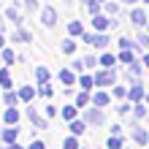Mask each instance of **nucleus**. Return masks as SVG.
Wrapping results in <instances>:
<instances>
[{"label":"nucleus","instance_id":"obj_1","mask_svg":"<svg viewBox=\"0 0 149 149\" xmlns=\"http://www.w3.org/2000/svg\"><path fill=\"white\" fill-rule=\"evenodd\" d=\"M92 79H95V84H98V87H109V84H114V79H117V76H114L111 68H106V71H100L98 76H92Z\"/></svg>","mask_w":149,"mask_h":149},{"label":"nucleus","instance_id":"obj_2","mask_svg":"<svg viewBox=\"0 0 149 149\" xmlns=\"http://www.w3.org/2000/svg\"><path fill=\"white\" fill-rule=\"evenodd\" d=\"M41 22L46 24V27H54V24H57V11H54V8H43V11H41Z\"/></svg>","mask_w":149,"mask_h":149},{"label":"nucleus","instance_id":"obj_3","mask_svg":"<svg viewBox=\"0 0 149 149\" xmlns=\"http://www.w3.org/2000/svg\"><path fill=\"white\" fill-rule=\"evenodd\" d=\"M16 136H19V130H16V125H8L3 133H0V138H3V144H16Z\"/></svg>","mask_w":149,"mask_h":149},{"label":"nucleus","instance_id":"obj_4","mask_svg":"<svg viewBox=\"0 0 149 149\" xmlns=\"http://www.w3.org/2000/svg\"><path fill=\"white\" fill-rule=\"evenodd\" d=\"M87 122H92V125H103V122H106V119H103V114H100V106L87 111Z\"/></svg>","mask_w":149,"mask_h":149},{"label":"nucleus","instance_id":"obj_5","mask_svg":"<svg viewBox=\"0 0 149 149\" xmlns=\"http://www.w3.org/2000/svg\"><path fill=\"white\" fill-rule=\"evenodd\" d=\"M27 117H30V122H33L36 127H46V119H43V117H41V114H38L36 109H33V106L27 109Z\"/></svg>","mask_w":149,"mask_h":149},{"label":"nucleus","instance_id":"obj_6","mask_svg":"<svg viewBox=\"0 0 149 149\" xmlns=\"http://www.w3.org/2000/svg\"><path fill=\"white\" fill-rule=\"evenodd\" d=\"M3 122L6 125H16V122H19V111H16L14 106H8V111L3 114Z\"/></svg>","mask_w":149,"mask_h":149},{"label":"nucleus","instance_id":"obj_7","mask_svg":"<svg viewBox=\"0 0 149 149\" xmlns=\"http://www.w3.org/2000/svg\"><path fill=\"white\" fill-rule=\"evenodd\" d=\"M6 16H8V22H14V24H22V14H19V8L16 6H11L6 11Z\"/></svg>","mask_w":149,"mask_h":149},{"label":"nucleus","instance_id":"obj_8","mask_svg":"<svg viewBox=\"0 0 149 149\" xmlns=\"http://www.w3.org/2000/svg\"><path fill=\"white\" fill-rule=\"evenodd\" d=\"M130 19H133V22L138 24V27H141V24H146V14L141 11V8H136V11H133V14H130Z\"/></svg>","mask_w":149,"mask_h":149},{"label":"nucleus","instance_id":"obj_9","mask_svg":"<svg viewBox=\"0 0 149 149\" xmlns=\"http://www.w3.org/2000/svg\"><path fill=\"white\" fill-rule=\"evenodd\" d=\"M36 81L38 84H46L49 81V71H46V68H41V65L36 68Z\"/></svg>","mask_w":149,"mask_h":149},{"label":"nucleus","instance_id":"obj_10","mask_svg":"<svg viewBox=\"0 0 149 149\" xmlns=\"http://www.w3.org/2000/svg\"><path fill=\"white\" fill-rule=\"evenodd\" d=\"M133 138L138 144H146L149 141V136H146V130H141V127H133Z\"/></svg>","mask_w":149,"mask_h":149},{"label":"nucleus","instance_id":"obj_11","mask_svg":"<svg viewBox=\"0 0 149 149\" xmlns=\"http://www.w3.org/2000/svg\"><path fill=\"white\" fill-rule=\"evenodd\" d=\"M14 41H19V43H30V33L19 27V30H16V33H14Z\"/></svg>","mask_w":149,"mask_h":149},{"label":"nucleus","instance_id":"obj_12","mask_svg":"<svg viewBox=\"0 0 149 149\" xmlns=\"http://www.w3.org/2000/svg\"><path fill=\"white\" fill-rule=\"evenodd\" d=\"M0 84H3L6 90H11V73H8L6 68H0Z\"/></svg>","mask_w":149,"mask_h":149},{"label":"nucleus","instance_id":"obj_13","mask_svg":"<svg viewBox=\"0 0 149 149\" xmlns=\"http://www.w3.org/2000/svg\"><path fill=\"white\" fill-rule=\"evenodd\" d=\"M68 33H71V36H84L81 22H71V24H68Z\"/></svg>","mask_w":149,"mask_h":149},{"label":"nucleus","instance_id":"obj_14","mask_svg":"<svg viewBox=\"0 0 149 149\" xmlns=\"http://www.w3.org/2000/svg\"><path fill=\"white\" fill-rule=\"evenodd\" d=\"M19 98L22 100H33V98H36V90H33V87H22V90H19Z\"/></svg>","mask_w":149,"mask_h":149},{"label":"nucleus","instance_id":"obj_15","mask_svg":"<svg viewBox=\"0 0 149 149\" xmlns=\"http://www.w3.org/2000/svg\"><path fill=\"white\" fill-rule=\"evenodd\" d=\"M3 100L8 103V106H16V100H19V92H11V90H6V95H3Z\"/></svg>","mask_w":149,"mask_h":149},{"label":"nucleus","instance_id":"obj_16","mask_svg":"<svg viewBox=\"0 0 149 149\" xmlns=\"http://www.w3.org/2000/svg\"><path fill=\"white\" fill-rule=\"evenodd\" d=\"M92 100H95V106H109V100H111V98H109L106 92H98V95H95Z\"/></svg>","mask_w":149,"mask_h":149},{"label":"nucleus","instance_id":"obj_17","mask_svg":"<svg viewBox=\"0 0 149 149\" xmlns=\"http://www.w3.org/2000/svg\"><path fill=\"white\" fill-rule=\"evenodd\" d=\"M127 98H130V100H141V98H144V87H133V90L127 92Z\"/></svg>","mask_w":149,"mask_h":149},{"label":"nucleus","instance_id":"obj_18","mask_svg":"<svg viewBox=\"0 0 149 149\" xmlns=\"http://www.w3.org/2000/svg\"><path fill=\"white\" fill-rule=\"evenodd\" d=\"M0 57H3V63H8V65H11L16 54H14V49H8V46H3V54H0Z\"/></svg>","mask_w":149,"mask_h":149},{"label":"nucleus","instance_id":"obj_19","mask_svg":"<svg viewBox=\"0 0 149 149\" xmlns=\"http://www.w3.org/2000/svg\"><path fill=\"white\" fill-rule=\"evenodd\" d=\"M92 22H95V30H106L109 27V19H106V16H95Z\"/></svg>","mask_w":149,"mask_h":149},{"label":"nucleus","instance_id":"obj_20","mask_svg":"<svg viewBox=\"0 0 149 149\" xmlns=\"http://www.w3.org/2000/svg\"><path fill=\"white\" fill-rule=\"evenodd\" d=\"M60 81H63L65 87H68V84H73V73H71V71H60Z\"/></svg>","mask_w":149,"mask_h":149},{"label":"nucleus","instance_id":"obj_21","mask_svg":"<svg viewBox=\"0 0 149 149\" xmlns=\"http://www.w3.org/2000/svg\"><path fill=\"white\" fill-rule=\"evenodd\" d=\"M109 149H122V138L119 136H111L109 138Z\"/></svg>","mask_w":149,"mask_h":149},{"label":"nucleus","instance_id":"obj_22","mask_svg":"<svg viewBox=\"0 0 149 149\" xmlns=\"http://www.w3.org/2000/svg\"><path fill=\"white\" fill-rule=\"evenodd\" d=\"M100 65H103V68H111V65H114V54H103V57H100Z\"/></svg>","mask_w":149,"mask_h":149},{"label":"nucleus","instance_id":"obj_23","mask_svg":"<svg viewBox=\"0 0 149 149\" xmlns=\"http://www.w3.org/2000/svg\"><path fill=\"white\" fill-rule=\"evenodd\" d=\"M63 149H79V141H76V138H65V141H63Z\"/></svg>","mask_w":149,"mask_h":149},{"label":"nucleus","instance_id":"obj_24","mask_svg":"<svg viewBox=\"0 0 149 149\" xmlns=\"http://www.w3.org/2000/svg\"><path fill=\"white\" fill-rule=\"evenodd\" d=\"M71 130H73L76 136H79V133H84V122H79V119H76V122H71Z\"/></svg>","mask_w":149,"mask_h":149},{"label":"nucleus","instance_id":"obj_25","mask_svg":"<svg viewBox=\"0 0 149 149\" xmlns=\"http://www.w3.org/2000/svg\"><path fill=\"white\" fill-rule=\"evenodd\" d=\"M63 117H65V119H73V117H76V109H73V106H65V109H63Z\"/></svg>","mask_w":149,"mask_h":149},{"label":"nucleus","instance_id":"obj_26","mask_svg":"<svg viewBox=\"0 0 149 149\" xmlns=\"http://www.w3.org/2000/svg\"><path fill=\"white\" fill-rule=\"evenodd\" d=\"M60 49H63V52H68V54H71V52H73V41H63V43H60Z\"/></svg>","mask_w":149,"mask_h":149},{"label":"nucleus","instance_id":"obj_27","mask_svg":"<svg viewBox=\"0 0 149 149\" xmlns=\"http://www.w3.org/2000/svg\"><path fill=\"white\" fill-rule=\"evenodd\" d=\"M119 60H122V63H133V52H122Z\"/></svg>","mask_w":149,"mask_h":149},{"label":"nucleus","instance_id":"obj_28","mask_svg":"<svg viewBox=\"0 0 149 149\" xmlns=\"http://www.w3.org/2000/svg\"><path fill=\"white\" fill-rule=\"evenodd\" d=\"M87 100H90V98H87L84 92H79V98H76V106H87Z\"/></svg>","mask_w":149,"mask_h":149},{"label":"nucleus","instance_id":"obj_29","mask_svg":"<svg viewBox=\"0 0 149 149\" xmlns=\"http://www.w3.org/2000/svg\"><path fill=\"white\" fill-rule=\"evenodd\" d=\"M41 95H43V98H49V95H52V87L49 84H41V90H38Z\"/></svg>","mask_w":149,"mask_h":149},{"label":"nucleus","instance_id":"obj_30","mask_svg":"<svg viewBox=\"0 0 149 149\" xmlns=\"http://www.w3.org/2000/svg\"><path fill=\"white\" fill-rule=\"evenodd\" d=\"M87 11L95 14V11H98V3H95V0H87Z\"/></svg>","mask_w":149,"mask_h":149},{"label":"nucleus","instance_id":"obj_31","mask_svg":"<svg viewBox=\"0 0 149 149\" xmlns=\"http://www.w3.org/2000/svg\"><path fill=\"white\" fill-rule=\"evenodd\" d=\"M114 95H117V98H127V90H125V87H117V90H114Z\"/></svg>","mask_w":149,"mask_h":149},{"label":"nucleus","instance_id":"obj_32","mask_svg":"<svg viewBox=\"0 0 149 149\" xmlns=\"http://www.w3.org/2000/svg\"><path fill=\"white\" fill-rule=\"evenodd\" d=\"M92 81H95V79H92V76H81V87H90Z\"/></svg>","mask_w":149,"mask_h":149},{"label":"nucleus","instance_id":"obj_33","mask_svg":"<svg viewBox=\"0 0 149 149\" xmlns=\"http://www.w3.org/2000/svg\"><path fill=\"white\" fill-rule=\"evenodd\" d=\"M24 6H27V11H36L38 3H36V0H24Z\"/></svg>","mask_w":149,"mask_h":149},{"label":"nucleus","instance_id":"obj_34","mask_svg":"<svg viewBox=\"0 0 149 149\" xmlns=\"http://www.w3.org/2000/svg\"><path fill=\"white\" fill-rule=\"evenodd\" d=\"M27 149H46V146H43V141H33Z\"/></svg>","mask_w":149,"mask_h":149},{"label":"nucleus","instance_id":"obj_35","mask_svg":"<svg viewBox=\"0 0 149 149\" xmlns=\"http://www.w3.org/2000/svg\"><path fill=\"white\" fill-rule=\"evenodd\" d=\"M6 46V38H3V30H0V49Z\"/></svg>","mask_w":149,"mask_h":149},{"label":"nucleus","instance_id":"obj_36","mask_svg":"<svg viewBox=\"0 0 149 149\" xmlns=\"http://www.w3.org/2000/svg\"><path fill=\"white\" fill-rule=\"evenodd\" d=\"M8 149H24V146H19V144H8Z\"/></svg>","mask_w":149,"mask_h":149},{"label":"nucleus","instance_id":"obj_37","mask_svg":"<svg viewBox=\"0 0 149 149\" xmlns=\"http://www.w3.org/2000/svg\"><path fill=\"white\" fill-rule=\"evenodd\" d=\"M141 43H144V46H149V38H144V36H141Z\"/></svg>","mask_w":149,"mask_h":149},{"label":"nucleus","instance_id":"obj_38","mask_svg":"<svg viewBox=\"0 0 149 149\" xmlns=\"http://www.w3.org/2000/svg\"><path fill=\"white\" fill-rule=\"evenodd\" d=\"M144 63H146V65H149V57H144Z\"/></svg>","mask_w":149,"mask_h":149},{"label":"nucleus","instance_id":"obj_39","mask_svg":"<svg viewBox=\"0 0 149 149\" xmlns=\"http://www.w3.org/2000/svg\"><path fill=\"white\" fill-rule=\"evenodd\" d=\"M0 30H3V19H0Z\"/></svg>","mask_w":149,"mask_h":149},{"label":"nucleus","instance_id":"obj_40","mask_svg":"<svg viewBox=\"0 0 149 149\" xmlns=\"http://www.w3.org/2000/svg\"><path fill=\"white\" fill-rule=\"evenodd\" d=\"M127 3H136V0H127Z\"/></svg>","mask_w":149,"mask_h":149},{"label":"nucleus","instance_id":"obj_41","mask_svg":"<svg viewBox=\"0 0 149 149\" xmlns=\"http://www.w3.org/2000/svg\"><path fill=\"white\" fill-rule=\"evenodd\" d=\"M98 3H106V0H98Z\"/></svg>","mask_w":149,"mask_h":149},{"label":"nucleus","instance_id":"obj_42","mask_svg":"<svg viewBox=\"0 0 149 149\" xmlns=\"http://www.w3.org/2000/svg\"><path fill=\"white\" fill-rule=\"evenodd\" d=\"M0 133H3V127H0Z\"/></svg>","mask_w":149,"mask_h":149},{"label":"nucleus","instance_id":"obj_43","mask_svg":"<svg viewBox=\"0 0 149 149\" xmlns=\"http://www.w3.org/2000/svg\"><path fill=\"white\" fill-rule=\"evenodd\" d=\"M146 3H149V0H146Z\"/></svg>","mask_w":149,"mask_h":149},{"label":"nucleus","instance_id":"obj_44","mask_svg":"<svg viewBox=\"0 0 149 149\" xmlns=\"http://www.w3.org/2000/svg\"><path fill=\"white\" fill-rule=\"evenodd\" d=\"M146 100H149V98H146Z\"/></svg>","mask_w":149,"mask_h":149}]
</instances>
